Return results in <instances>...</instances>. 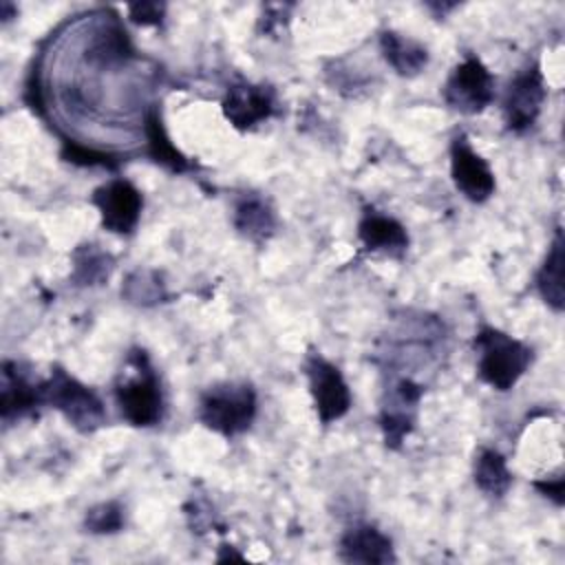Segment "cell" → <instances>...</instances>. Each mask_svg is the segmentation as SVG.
Returning a JSON list of instances; mask_svg holds the SVG:
<instances>
[{"label":"cell","instance_id":"cell-16","mask_svg":"<svg viewBox=\"0 0 565 565\" xmlns=\"http://www.w3.org/2000/svg\"><path fill=\"white\" fill-rule=\"evenodd\" d=\"M234 227L247 241L260 243L274 234L276 214L263 196L245 194L234 207Z\"/></svg>","mask_w":565,"mask_h":565},{"label":"cell","instance_id":"cell-22","mask_svg":"<svg viewBox=\"0 0 565 565\" xmlns=\"http://www.w3.org/2000/svg\"><path fill=\"white\" fill-rule=\"evenodd\" d=\"M86 530L93 534H113L124 527V508L117 501H106L88 510Z\"/></svg>","mask_w":565,"mask_h":565},{"label":"cell","instance_id":"cell-19","mask_svg":"<svg viewBox=\"0 0 565 565\" xmlns=\"http://www.w3.org/2000/svg\"><path fill=\"white\" fill-rule=\"evenodd\" d=\"M146 139H148V154L163 168L172 172H185L192 168L190 161L174 148V143L166 135V128L161 126V117L157 110H150V115L146 117Z\"/></svg>","mask_w":565,"mask_h":565},{"label":"cell","instance_id":"cell-17","mask_svg":"<svg viewBox=\"0 0 565 565\" xmlns=\"http://www.w3.org/2000/svg\"><path fill=\"white\" fill-rule=\"evenodd\" d=\"M563 269H565V243L561 230L554 236V243L547 252L545 263L536 274V289L541 298L556 311L565 305V287H563Z\"/></svg>","mask_w":565,"mask_h":565},{"label":"cell","instance_id":"cell-12","mask_svg":"<svg viewBox=\"0 0 565 565\" xmlns=\"http://www.w3.org/2000/svg\"><path fill=\"white\" fill-rule=\"evenodd\" d=\"M340 558L347 563L386 565L395 563L391 539L373 525L360 523L349 527L340 539Z\"/></svg>","mask_w":565,"mask_h":565},{"label":"cell","instance_id":"cell-9","mask_svg":"<svg viewBox=\"0 0 565 565\" xmlns=\"http://www.w3.org/2000/svg\"><path fill=\"white\" fill-rule=\"evenodd\" d=\"M450 174L455 188L472 203H483L494 192V174L488 161L472 150L466 135L450 143Z\"/></svg>","mask_w":565,"mask_h":565},{"label":"cell","instance_id":"cell-10","mask_svg":"<svg viewBox=\"0 0 565 565\" xmlns=\"http://www.w3.org/2000/svg\"><path fill=\"white\" fill-rule=\"evenodd\" d=\"M422 391L424 388L408 377L399 380L388 391L386 402L382 404V413H380V426H382L386 446L397 448L404 441V437L413 430Z\"/></svg>","mask_w":565,"mask_h":565},{"label":"cell","instance_id":"cell-15","mask_svg":"<svg viewBox=\"0 0 565 565\" xmlns=\"http://www.w3.org/2000/svg\"><path fill=\"white\" fill-rule=\"evenodd\" d=\"M380 49L384 60L395 68V73L404 77H413L422 73L428 64L426 46L397 31H382Z\"/></svg>","mask_w":565,"mask_h":565},{"label":"cell","instance_id":"cell-3","mask_svg":"<svg viewBox=\"0 0 565 565\" xmlns=\"http://www.w3.org/2000/svg\"><path fill=\"white\" fill-rule=\"evenodd\" d=\"M256 417V393L245 382L210 386L199 402V419L214 433L234 437L245 433Z\"/></svg>","mask_w":565,"mask_h":565},{"label":"cell","instance_id":"cell-13","mask_svg":"<svg viewBox=\"0 0 565 565\" xmlns=\"http://www.w3.org/2000/svg\"><path fill=\"white\" fill-rule=\"evenodd\" d=\"M360 243L366 252H382L388 256H402L408 247V234L399 221L377 210H366L358 225Z\"/></svg>","mask_w":565,"mask_h":565},{"label":"cell","instance_id":"cell-5","mask_svg":"<svg viewBox=\"0 0 565 565\" xmlns=\"http://www.w3.org/2000/svg\"><path fill=\"white\" fill-rule=\"evenodd\" d=\"M305 373L320 422L331 424L347 415L351 408V393L338 366H333L320 353H309L305 360Z\"/></svg>","mask_w":565,"mask_h":565},{"label":"cell","instance_id":"cell-4","mask_svg":"<svg viewBox=\"0 0 565 565\" xmlns=\"http://www.w3.org/2000/svg\"><path fill=\"white\" fill-rule=\"evenodd\" d=\"M44 384V402L57 408L71 426L82 433L99 428L106 419L102 399L84 386L79 380L68 375L64 369H55Z\"/></svg>","mask_w":565,"mask_h":565},{"label":"cell","instance_id":"cell-23","mask_svg":"<svg viewBox=\"0 0 565 565\" xmlns=\"http://www.w3.org/2000/svg\"><path fill=\"white\" fill-rule=\"evenodd\" d=\"M128 11L137 24H159L166 7L159 2H139V4H130Z\"/></svg>","mask_w":565,"mask_h":565},{"label":"cell","instance_id":"cell-2","mask_svg":"<svg viewBox=\"0 0 565 565\" xmlns=\"http://www.w3.org/2000/svg\"><path fill=\"white\" fill-rule=\"evenodd\" d=\"M132 371H121L115 384V399L119 413L132 426H154L163 417V393L154 369L143 351H132L128 355Z\"/></svg>","mask_w":565,"mask_h":565},{"label":"cell","instance_id":"cell-24","mask_svg":"<svg viewBox=\"0 0 565 565\" xmlns=\"http://www.w3.org/2000/svg\"><path fill=\"white\" fill-rule=\"evenodd\" d=\"M536 488L545 494V497H552L558 505L563 503V479L556 477L552 483L550 481H536Z\"/></svg>","mask_w":565,"mask_h":565},{"label":"cell","instance_id":"cell-18","mask_svg":"<svg viewBox=\"0 0 565 565\" xmlns=\"http://www.w3.org/2000/svg\"><path fill=\"white\" fill-rule=\"evenodd\" d=\"M475 483L488 497H503L512 483V475L501 452L483 448L475 459Z\"/></svg>","mask_w":565,"mask_h":565},{"label":"cell","instance_id":"cell-14","mask_svg":"<svg viewBox=\"0 0 565 565\" xmlns=\"http://www.w3.org/2000/svg\"><path fill=\"white\" fill-rule=\"evenodd\" d=\"M40 404H44V384L29 382L22 373H18V364L4 362L0 391L2 419L9 422L11 417H22Z\"/></svg>","mask_w":565,"mask_h":565},{"label":"cell","instance_id":"cell-6","mask_svg":"<svg viewBox=\"0 0 565 565\" xmlns=\"http://www.w3.org/2000/svg\"><path fill=\"white\" fill-rule=\"evenodd\" d=\"M444 99L463 115L481 113L494 99V77L479 57H466L446 79Z\"/></svg>","mask_w":565,"mask_h":565},{"label":"cell","instance_id":"cell-7","mask_svg":"<svg viewBox=\"0 0 565 565\" xmlns=\"http://www.w3.org/2000/svg\"><path fill=\"white\" fill-rule=\"evenodd\" d=\"M102 225L115 234H130L141 216V192L126 179H113L93 192Z\"/></svg>","mask_w":565,"mask_h":565},{"label":"cell","instance_id":"cell-8","mask_svg":"<svg viewBox=\"0 0 565 565\" xmlns=\"http://www.w3.org/2000/svg\"><path fill=\"white\" fill-rule=\"evenodd\" d=\"M543 99V75L539 71V64H530L508 86L503 99L505 128L512 132H525L536 121Z\"/></svg>","mask_w":565,"mask_h":565},{"label":"cell","instance_id":"cell-1","mask_svg":"<svg viewBox=\"0 0 565 565\" xmlns=\"http://www.w3.org/2000/svg\"><path fill=\"white\" fill-rule=\"evenodd\" d=\"M475 349L479 377L497 391H510L532 362V349L527 344L494 327L479 329Z\"/></svg>","mask_w":565,"mask_h":565},{"label":"cell","instance_id":"cell-20","mask_svg":"<svg viewBox=\"0 0 565 565\" xmlns=\"http://www.w3.org/2000/svg\"><path fill=\"white\" fill-rule=\"evenodd\" d=\"M110 271V258L108 254L95 249L93 245H84L75 252V280L79 285H95L102 278H108Z\"/></svg>","mask_w":565,"mask_h":565},{"label":"cell","instance_id":"cell-21","mask_svg":"<svg viewBox=\"0 0 565 565\" xmlns=\"http://www.w3.org/2000/svg\"><path fill=\"white\" fill-rule=\"evenodd\" d=\"M121 294L135 305H154L161 302V298H166L163 282L150 271H135L126 280Z\"/></svg>","mask_w":565,"mask_h":565},{"label":"cell","instance_id":"cell-11","mask_svg":"<svg viewBox=\"0 0 565 565\" xmlns=\"http://www.w3.org/2000/svg\"><path fill=\"white\" fill-rule=\"evenodd\" d=\"M274 90L265 84H234L223 99V115L238 130H247L274 113Z\"/></svg>","mask_w":565,"mask_h":565}]
</instances>
